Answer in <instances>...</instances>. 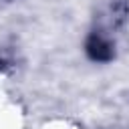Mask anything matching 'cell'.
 I'll return each mask as SVG.
<instances>
[{
  "instance_id": "1",
  "label": "cell",
  "mask_w": 129,
  "mask_h": 129,
  "mask_svg": "<svg viewBox=\"0 0 129 129\" xmlns=\"http://www.w3.org/2000/svg\"><path fill=\"white\" fill-rule=\"evenodd\" d=\"M89 52H91L95 58H99V60H103V58H109V56H111L109 46H107L105 42H101L99 38H93V42H89Z\"/></svg>"
}]
</instances>
